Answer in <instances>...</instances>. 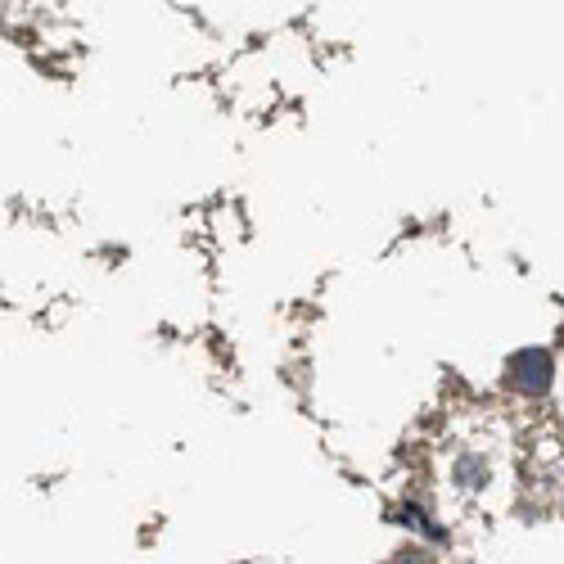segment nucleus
<instances>
[{
    "label": "nucleus",
    "instance_id": "1",
    "mask_svg": "<svg viewBox=\"0 0 564 564\" xmlns=\"http://www.w3.org/2000/svg\"><path fill=\"white\" fill-rule=\"evenodd\" d=\"M551 375H555V362H551V352L547 348H524L511 358V384L519 393H547L551 389Z\"/></svg>",
    "mask_w": 564,
    "mask_h": 564
}]
</instances>
